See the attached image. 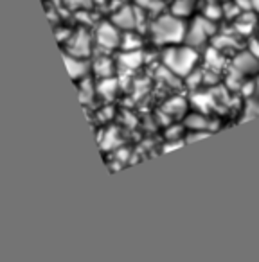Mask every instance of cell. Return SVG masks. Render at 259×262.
I'll return each instance as SVG.
<instances>
[{
  "label": "cell",
  "instance_id": "44dd1931",
  "mask_svg": "<svg viewBox=\"0 0 259 262\" xmlns=\"http://www.w3.org/2000/svg\"><path fill=\"white\" fill-rule=\"evenodd\" d=\"M222 15V9L218 8V6H209L207 9H205V16H207V18H211V20H216L218 18V16Z\"/></svg>",
  "mask_w": 259,
  "mask_h": 262
},
{
  "label": "cell",
  "instance_id": "52a82bcc",
  "mask_svg": "<svg viewBox=\"0 0 259 262\" xmlns=\"http://www.w3.org/2000/svg\"><path fill=\"white\" fill-rule=\"evenodd\" d=\"M232 69L236 72H240L241 76H254L259 72V58L254 52H240V54L234 58Z\"/></svg>",
  "mask_w": 259,
  "mask_h": 262
},
{
  "label": "cell",
  "instance_id": "e0dca14e",
  "mask_svg": "<svg viewBox=\"0 0 259 262\" xmlns=\"http://www.w3.org/2000/svg\"><path fill=\"white\" fill-rule=\"evenodd\" d=\"M259 115V88H255L254 94H250V99L247 102V115L245 120L250 119V117H257Z\"/></svg>",
  "mask_w": 259,
  "mask_h": 262
},
{
  "label": "cell",
  "instance_id": "5bb4252c",
  "mask_svg": "<svg viewBox=\"0 0 259 262\" xmlns=\"http://www.w3.org/2000/svg\"><path fill=\"white\" fill-rule=\"evenodd\" d=\"M121 47H123V51H137V49H141V38L132 31H128L121 38Z\"/></svg>",
  "mask_w": 259,
  "mask_h": 262
},
{
  "label": "cell",
  "instance_id": "277c9868",
  "mask_svg": "<svg viewBox=\"0 0 259 262\" xmlns=\"http://www.w3.org/2000/svg\"><path fill=\"white\" fill-rule=\"evenodd\" d=\"M95 41L101 49L105 51H112V49L119 47L121 45V34H119V27L115 24L110 22H103L99 24L97 31H95Z\"/></svg>",
  "mask_w": 259,
  "mask_h": 262
},
{
  "label": "cell",
  "instance_id": "6da1fadb",
  "mask_svg": "<svg viewBox=\"0 0 259 262\" xmlns=\"http://www.w3.org/2000/svg\"><path fill=\"white\" fill-rule=\"evenodd\" d=\"M187 29L176 15H162L151 24V38L157 45L178 43L186 40Z\"/></svg>",
  "mask_w": 259,
  "mask_h": 262
},
{
  "label": "cell",
  "instance_id": "603a6c76",
  "mask_svg": "<svg viewBox=\"0 0 259 262\" xmlns=\"http://www.w3.org/2000/svg\"><path fill=\"white\" fill-rule=\"evenodd\" d=\"M63 2H65L70 9H79V8H83V6L87 4L88 0H63Z\"/></svg>",
  "mask_w": 259,
  "mask_h": 262
},
{
  "label": "cell",
  "instance_id": "cb8c5ba5",
  "mask_svg": "<svg viewBox=\"0 0 259 262\" xmlns=\"http://www.w3.org/2000/svg\"><path fill=\"white\" fill-rule=\"evenodd\" d=\"M106 140H108V142H106V144H103V146H105V147H108V146H113V144H117L115 129H110L108 133H106Z\"/></svg>",
  "mask_w": 259,
  "mask_h": 262
},
{
  "label": "cell",
  "instance_id": "7402d4cb",
  "mask_svg": "<svg viewBox=\"0 0 259 262\" xmlns=\"http://www.w3.org/2000/svg\"><path fill=\"white\" fill-rule=\"evenodd\" d=\"M178 133H182V127L176 126L166 131V137H168V140H178Z\"/></svg>",
  "mask_w": 259,
  "mask_h": 262
},
{
  "label": "cell",
  "instance_id": "d6986e66",
  "mask_svg": "<svg viewBox=\"0 0 259 262\" xmlns=\"http://www.w3.org/2000/svg\"><path fill=\"white\" fill-rule=\"evenodd\" d=\"M137 8L146 9V11H161L162 9V0H135Z\"/></svg>",
  "mask_w": 259,
  "mask_h": 262
},
{
  "label": "cell",
  "instance_id": "7a4b0ae2",
  "mask_svg": "<svg viewBox=\"0 0 259 262\" xmlns=\"http://www.w3.org/2000/svg\"><path fill=\"white\" fill-rule=\"evenodd\" d=\"M162 61L169 72L182 77L191 74V70L194 69V63L198 61V54L191 45L189 47H171L164 52Z\"/></svg>",
  "mask_w": 259,
  "mask_h": 262
},
{
  "label": "cell",
  "instance_id": "9c48e42d",
  "mask_svg": "<svg viewBox=\"0 0 259 262\" xmlns=\"http://www.w3.org/2000/svg\"><path fill=\"white\" fill-rule=\"evenodd\" d=\"M119 63L124 70H135L143 63V52L137 49V51H124L119 56Z\"/></svg>",
  "mask_w": 259,
  "mask_h": 262
},
{
  "label": "cell",
  "instance_id": "484cf974",
  "mask_svg": "<svg viewBox=\"0 0 259 262\" xmlns=\"http://www.w3.org/2000/svg\"><path fill=\"white\" fill-rule=\"evenodd\" d=\"M250 8L254 11H259V0H250Z\"/></svg>",
  "mask_w": 259,
  "mask_h": 262
},
{
  "label": "cell",
  "instance_id": "ac0fdd59",
  "mask_svg": "<svg viewBox=\"0 0 259 262\" xmlns=\"http://www.w3.org/2000/svg\"><path fill=\"white\" fill-rule=\"evenodd\" d=\"M94 92H95V88H94V84H92V81L90 79H83V83L79 84V99H81V102H90L92 99H94Z\"/></svg>",
  "mask_w": 259,
  "mask_h": 262
},
{
  "label": "cell",
  "instance_id": "2e32d148",
  "mask_svg": "<svg viewBox=\"0 0 259 262\" xmlns=\"http://www.w3.org/2000/svg\"><path fill=\"white\" fill-rule=\"evenodd\" d=\"M223 61H225V59H223V56L220 54V51L218 49H209L207 51V67L211 70H220L223 67Z\"/></svg>",
  "mask_w": 259,
  "mask_h": 262
},
{
  "label": "cell",
  "instance_id": "4fadbf2b",
  "mask_svg": "<svg viewBox=\"0 0 259 262\" xmlns=\"http://www.w3.org/2000/svg\"><path fill=\"white\" fill-rule=\"evenodd\" d=\"M97 92L101 97L112 99L117 92V79H113V77H103L97 84Z\"/></svg>",
  "mask_w": 259,
  "mask_h": 262
},
{
  "label": "cell",
  "instance_id": "3957f363",
  "mask_svg": "<svg viewBox=\"0 0 259 262\" xmlns=\"http://www.w3.org/2000/svg\"><path fill=\"white\" fill-rule=\"evenodd\" d=\"M214 31H216L214 24H212V20L207 18V16H205V18L194 20V24L187 29V34H186L187 45H191V47H194V49L202 47V45L214 34Z\"/></svg>",
  "mask_w": 259,
  "mask_h": 262
},
{
  "label": "cell",
  "instance_id": "30bf717a",
  "mask_svg": "<svg viewBox=\"0 0 259 262\" xmlns=\"http://www.w3.org/2000/svg\"><path fill=\"white\" fill-rule=\"evenodd\" d=\"M186 127H189L191 131H209L211 129V120L207 119L202 113H191V115L186 117L184 120Z\"/></svg>",
  "mask_w": 259,
  "mask_h": 262
},
{
  "label": "cell",
  "instance_id": "7c38bea8",
  "mask_svg": "<svg viewBox=\"0 0 259 262\" xmlns=\"http://www.w3.org/2000/svg\"><path fill=\"white\" fill-rule=\"evenodd\" d=\"M194 6H196V0H175L171 11L173 15L184 18V16H189L194 11Z\"/></svg>",
  "mask_w": 259,
  "mask_h": 262
},
{
  "label": "cell",
  "instance_id": "5b68a950",
  "mask_svg": "<svg viewBox=\"0 0 259 262\" xmlns=\"http://www.w3.org/2000/svg\"><path fill=\"white\" fill-rule=\"evenodd\" d=\"M112 22L115 24L119 29L124 31H133L143 24V13L139 9L132 8V6H124L117 13H113Z\"/></svg>",
  "mask_w": 259,
  "mask_h": 262
},
{
  "label": "cell",
  "instance_id": "ffe728a7",
  "mask_svg": "<svg viewBox=\"0 0 259 262\" xmlns=\"http://www.w3.org/2000/svg\"><path fill=\"white\" fill-rule=\"evenodd\" d=\"M214 47L218 51H225V49H234L236 47V40L230 36H218L214 40Z\"/></svg>",
  "mask_w": 259,
  "mask_h": 262
},
{
  "label": "cell",
  "instance_id": "ba28073f",
  "mask_svg": "<svg viewBox=\"0 0 259 262\" xmlns=\"http://www.w3.org/2000/svg\"><path fill=\"white\" fill-rule=\"evenodd\" d=\"M63 59H65L67 70H69L72 79H81V77H85V74H87V70H88V63L85 61L83 58L65 52V54H63Z\"/></svg>",
  "mask_w": 259,
  "mask_h": 262
},
{
  "label": "cell",
  "instance_id": "8fae6325",
  "mask_svg": "<svg viewBox=\"0 0 259 262\" xmlns=\"http://www.w3.org/2000/svg\"><path fill=\"white\" fill-rule=\"evenodd\" d=\"M92 69H94L95 76L101 77V79H103V77H112V74H113V63H112V59L106 58V56H97Z\"/></svg>",
  "mask_w": 259,
  "mask_h": 262
},
{
  "label": "cell",
  "instance_id": "8992f818",
  "mask_svg": "<svg viewBox=\"0 0 259 262\" xmlns=\"http://www.w3.org/2000/svg\"><path fill=\"white\" fill-rule=\"evenodd\" d=\"M90 47H92V41H90L88 33L79 29L69 36V43H67L65 52H69V54H72V56H79V58H87V56H90V51H92Z\"/></svg>",
  "mask_w": 259,
  "mask_h": 262
},
{
  "label": "cell",
  "instance_id": "d4e9b609",
  "mask_svg": "<svg viewBox=\"0 0 259 262\" xmlns=\"http://www.w3.org/2000/svg\"><path fill=\"white\" fill-rule=\"evenodd\" d=\"M250 52H254V54L259 58V41L257 40L252 41V43H250Z\"/></svg>",
  "mask_w": 259,
  "mask_h": 262
},
{
  "label": "cell",
  "instance_id": "9a60e30c",
  "mask_svg": "<svg viewBox=\"0 0 259 262\" xmlns=\"http://www.w3.org/2000/svg\"><path fill=\"white\" fill-rule=\"evenodd\" d=\"M164 112L168 113V115H182V113L186 112V101L180 97L171 99V101L166 102Z\"/></svg>",
  "mask_w": 259,
  "mask_h": 262
}]
</instances>
